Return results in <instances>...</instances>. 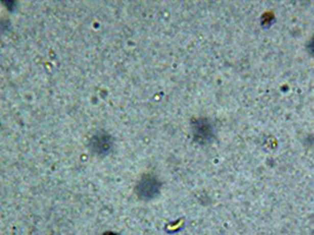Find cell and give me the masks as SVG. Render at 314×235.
Returning a JSON list of instances; mask_svg holds the SVG:
<instances>
[{"instance_id": "7a4b0ae2", "label": "cell", "mask_w": 314, "mask_h": 235, "mask_svg": "<svg viewBox=\"0 0 314 235\" xmlns=\"http://www.w3.org/2000/svg\"><path fill=\"white\" fill-rule=\"evenodd\" d=\"M195 135L196 138L201 139V141L204 140H209L213 136V128L207 120H199L198 126H195Z\"/></svg>"}, {"instance_id": "6da1fadb", "label": "cell", "mask_w": 314, "mask_h": 235, "mask_svg": "<svg viewBox=\"0 0 314 235\" xmlns=\"http://www.w3.org/2000/svg\"><path fill=\"white\" fill-rule=\"evenodd\" d=\"M160 191V183L153 177H146L137 187L138 195L143 199H151Z\"/></svg>"}, {"instance_id": "3957f363", "label": "cell", "mask_w": 314, "mask_h": 235, "mask_svg": "<svg viewBox=\"0 0 314 235\" xmlns=\"http://www.w3.org/2000/svg\"><path fill=\"white\" fill-rule=\"evenodd\" d=\"M308 50H309V52H311L312 54L314 55V39L311 41V43H309V45H308Z\"/></svg>"}]
</instances>
